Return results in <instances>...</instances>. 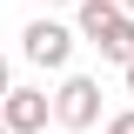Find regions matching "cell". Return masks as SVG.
Wrapping results in <instances>:
<instances>
[{"label": "cell", "instance_id": "cell-1", "mask_svg": "<svg viewBox=\"0 0 134 134\" xmlns=\"http://www.w3.org/2000/svg\"><path fill=\"white\" fill-rule=\"evenodd\" d=\"M74 34L87 47H100V60H134V20L121 14V0H74Z\"/></svg>", "mask_w": 134, "mask_h": 134}, {"label": "cell", "instance_id": "cell-2", "mask_svg": "<svg viewBox=\"0 0 134 134\" xmlns=\"http://www.w3.org/2000/svg\"><path fill=\"white\" fill-rule=\"evenodd\" d=\"M74 40H81V34L74 27H60V20H27V34H20V54H27L34 67H47V74H60L67 60H74Z\"/></svg>", "mask_w": 134, "mask_h": 134}, {"label": "cell", "instance_id": "cell-3", "mask_svg": "<svg viewBox=\"0 0 134 134\" xmlns=\"http://www.w3.org/2000/svg\"><path fill=\"white\" fill-rule=\"evenodd\" d=\"M54 121L74 127V134L100 121V81H94V74H67V81H60V94H54Z\"/></svg>", "mask_w": 134, "mask_h": 134}, {"label": "cell", "instance_id": "cell-4", "mask_svg": "<svg viewBox=\"0 0 134 134\" xmlns=\"http://www.w3.org/2000/svg\"><path fill=\"white\" fill-rule=\"evenodd\" d=\"M54 114V94H40V87H7L0 94V127L7 134H40Z\"/></svg>", "mask_w": 134, "mask_h": 134}, {"label": "cell", "instance_id": "cell-5", "mask_svg": "<svg viewBox=\"0 0 134 134\" xmlns=\"http://www.w3.org/2000/svg\"><path fill=\"white\" fill-rule=\"evenodd\" d=\"M107 134H134V107H127V114H114V121H107Z\"/></svg>", "mask_w": 134, "mask_h": 134}, {"label": "cell", "instance_id": "cell-6", "mask_svg": "<svg viewBox=\"0 0 134 134\" xmlns=\"http://www.w3.org/2000/svg\"><path fill=\"white\" fill-rule=\"evenodd\" d=\"M121 81H127V94H134V60H121Z\"/></svg>", "mask_w": 134, "mask_h": 134}, {"label": "cell", "instance_id": "cell-7", "mask_svg": "<svg viewBox=\"0 0 134 134\" xmlns=\"http://www.w3.org/2000/svg\"><path fill=\"white\" fill-rule=\"evenodd\" d=\"M7 87H14V74H7V60H0V94H7Z\"/></svg>", "mask_w": 134, "mask_h": 134}, {"label": "cell", "instance_id": "cell-8", "mask_svg": "<svg viewBox=\"0 0 134 134\" xmlns=\"http://www.w3.org/2000/svg\"><path fill=\"white\" fill-rule=\"evenodd\" d=\"M40 7H74V0H40Z\"/></svg>", "mask_w": 134, "mask_h": 134}, {"label": "cell", "instance_id": "cell-9", "mask_svg": "<svg viewBox=\"0 0 134 134\" xmlns=\"http://www.w3.org/2000/svg\"><path fill=\"white\" fill-rule=\"evenodd\" d=\"M121 14H127V20H134V0H121Z\"/></svg>", "mask_w": 134, "mask_h": 134}, {"label": "cell", "instance_id": "cell-10", "mask_svg": "<svg viewBox=\"0 0 134 134\" xmlns=\"http://www.w3.org/2000/svg\"><path fill=\"white\" fill-rule=\"evenodd\" d=\"M0 134H7V127H0Z\"/></svg>", "mask_w": 134, "mask_h": 134}]
</instances>
